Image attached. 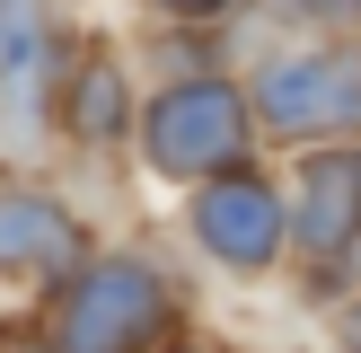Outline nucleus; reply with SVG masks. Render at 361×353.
<instances>
[{
  "label": "nucleus",
  "mask_w": 361,
  "mask_h": 353,
  "mask_svg": "<svg viewBox=\"0 0 361 353\" xmlns=\"http://www.w3.org/2000/svg\"><path fill=\"white\" fill-rule=\"evenodd\" d=\"M80 265V229L53 212L44 194H0V274H71Z\"/></svg>",
  "instance_id": "obj_6"
},
{
  "label": "nucleus",
  "mask_w": 361,
  "mask_h": 353,
  "mask_svg": "<svg viewBox=\"0 0 361 353\" xmlns=\"http://www.w3.org/2000/svg\"><path fill=\"white\" fill-rule=\"evenodd\" d=\"M194 239L221 265H264L282 247V203L256 176H221V186H203V203H194Z\"/></svg>",
  "instance_id": "obj_4"
},
{
  "label": "nucleus",
  "mask_w": 361,
  "mask_h": 353,
  "mask_svg": "<svg viewBox=\"0 0 361 353\" xmlns=\"http://www.w3.org/2000/svg\"><path fill=\"white\" fill-rule=\"evenodd\" d=\"M264 115H274L282 133H326V124H353V115H361V62L317 53V62L264 71Z\"/></svg>",
  "instance_id": "obj_3"
},
{
  "label": "nucleus",
  "mask_w": 361,
  "mask_h": 353,
  "mask_svg": "<svg viewBox=\"0 0 361 353\" xmlns=\"http://www.w3.org/2000/svg\"><path fill=\"white\" fill-rule=\"evenodd\" d=\"M247 150V106L221 80H185L150 106V168L168 176H212Z\"/></svg>",
  "instance_id": "obj_2"
},
{
  "label": "nucleus",
  "mask_w": 361,
  "mask_h": 353,
  "mask_svg": "<svg viewBox=\"0 0 361 353\" xmlns=\"http://www.w3.org/2000/svg\"><path fill=\"white\" fill-rule=\"evenodd\" d=\"M123 115V88H115V71H80V106H71V124H80V133H106V124Z\"/></svg>",
  "instance_id": "obj_7"
},
{
  "label": "nucleus",
  "mask_w": 361,
  "mask_h": 353,
  "mask_svg": "<svg viewBox=\"0 0 361 353\" xmlns=\"http://www.w3.org/2000/svg\"><path fill=\"white\" fill-rule=\"evenodd\" d=\"M317 9H344V0H317Z\"/></svg>",
  "instance_id": "obj_10"
},
{
  "label": "nucleus",
  "mask_w": 361,
  "mask_h": 353,
  "mask_svg": "<svg viewBox=\"0 0 361 353\" xmlns=\"http://www.w3.org/2000/svg\"><path fill=\"white\" fill-rule=\"evenodd\" d=\"M300 239L309 256H344L361 239V150H317L300 168Z\"/></svg>",
  "instance_id": "obj_5"
},
{
  "label": "nucleus",
  "mask_w": 361,
  "mask_h": 353,
  "mask_svg": "<svg viewBox=\"0 0 361 353\" xmlns=\"http://www.w3.org/2000/svg\"><path fill=\"white\" fill-rule=\"evenodd\" d=\"M168 318V282L150 265H88L62 300V353H141Z\"/></svg>",
  "instance_id": "obj_1"
},
{
  "label": "nucleus",
  "mask_w": 361,
  "mask_h": 353,
  "mask_svg": "<svg viewBox=\"0 0 361 353\" xmlns=\"http://www.w3.org/2000/svg\"><path fill=\"white\" fill-rule=\"evenodd\" d=\"M168 9H194V18H212V9H229V0H168Z\"/></svg>",
  "instance_id": "obj_9"
},
{
  "label": "nucleus",
  "mask_w": 361,
  "mask_h": 353,
  "mask_svg": "<svg viewBox=\"0 0 361 353\" xmlns=\"http://www.w3.org/2000/svg\"><path fill=\"white\" fill-rule=\"evenodd\" d=\"M344 345L361 353V300H353V309H344Z\"/></svg>",
  "instance_id": "obj_8"
},
{
  "label": "nucleus",
  "mask_w": 361,
  "mask_h": 353,
  "mask_svg": "<svg viewBox=\"0 0 361 353\" xmlns=\"http://www.w3.org/2000/svg\"><path fill=\"white\" fill-rule=\"evenodd\" d=\"M176 353H185V345H176Z\"/></svg>",
  "instance_id": "obj_11"
}]
</instances>
